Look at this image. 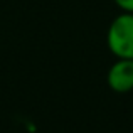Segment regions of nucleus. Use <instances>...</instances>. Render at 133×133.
I'll use <instances>...</instances> for the list:
<instances>
[{
	"instance_id": "obj_1",
	"label": "nucleus",
	"mask_w": 133,
	"mask_h": 133,
	"mask_svg": "<svg viewBox=\"0 0 133 133\" xmlns=\"http://www.w3.org/2000/svg\"><path fill=\"white\" fill-rule=\"evenodd\" d=\"M106 45L116 59H133V14L121 12L111 20Z\"/></svg>"
},
{
	"instance_id": "obj_2",
	"label": "nucleus",
	"mask_w": 133,
	"mask_h": 133,
	"mask_svg": "<svg viewBox=\"0 0 133 133\" xmlns=\"http://www.w3.org/2000/svg\"><path fill=\"white\" fill-rule=\"evenodd\" d=\"M106 81L110 89L118 94L133 91V59H116L108 69Z\"/></svg>"
},
{
	"instance_id": "obj_3",
	"label": "nucleus",
	"mask_w": 133,
	"mask_h": 133,
	"mask_svg": "<svg viewBox=\"0 0 133 133\" xmlns=\"http://www.w3.org/2000/svg\"><path fill=\"white\" fill-rule=\"evenodd\" d=\"M115 5L121 10V12H130L133 14V0H113Z\"/></svg>"
}]
</instances>
